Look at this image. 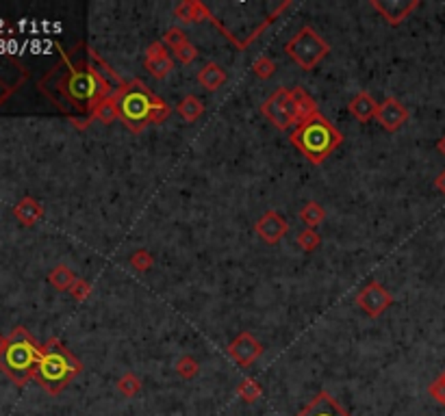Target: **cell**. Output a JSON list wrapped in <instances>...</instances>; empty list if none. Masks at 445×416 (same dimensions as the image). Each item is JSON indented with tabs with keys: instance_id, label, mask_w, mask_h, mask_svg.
<instances>
[{
	"instance_id": "cell-1",
	"label": "cell",
	"mask_w": 445,
	"mask_h": 416,
	"mask_svg": "<svg viewBox=\"0 0 445 416\" xmlns=\"http://www.w3.org/2000/svg\"><path fill=\"white\" fill-rule=\"evenodd\" d=\"M81 360L61 340L52 338L42 347V358L38 371H35V382L46 392L59 394L81 373Z\"/></svg>"
},
{
	"instance_id": "cell-2",
	"label": "cell",
	"mask_w": 445,
	"mask_h": 416,
	"mask_svg": "<svg viewBox=\"0 0 445 416\" xmlns=\"http://www.w3.org/2000/svg\"><path fill=\"white\" fill-rule=\"evenodd\" d=\"M291 143L311 160L313 165H322V163L341 146L343 135L334 128V126L324 115H313L311 119L302 122L298 128L291 133Z\"/></svg>"
},
{
	"instance_id": "cell-3",
	"label": "cell",
	"mask_w": 445,
	"mask_h": 416,
	"mask_svg": "<svg viewBox=\"0 0 445 416\" xmlns=\"http://www.w3.org/2000/svg\"><path fill=\"white\" fill-rule=\"evenodd\" d=\"M42 358V347L35 338L24 330L15 328L7 336V347L0 353V371L7 373L17 386H24L29 379L35 377Z\"/></svg>"
},
{
	"instance_id": "cell-4",
	"label": "cell",
	"mask_w": 445,
	"mask_h": 416,
	"mask_svg": "<svg viewBox=\"0 0 445 416\" xmlns=\"http://www.w3.org/2000/svg\"><path fill=\"white\" fill-rule=\"evenodd\" d=\"M61 89L63 94L67 96L70 102H74L79 108H87V111H92V108L118 92V87H113L104 76H100L98 72H94L92 67H85V69H72L70 74L61 81Z\"/></svg>"
},
{
	"instance_id": "cell-5",
	"label": "cell",
	"mask_w": 445,
	"mask_h": 416,
	"mask_svg": "<svg viewBox=\"0 0 445 416\" xmlns=\"http://www.w3.org/2000/svg\"><path fill=\"white\" fill-rule=\"evenodd\" d=\"M156 96L141 83L133 81L118 92V111L120 119L133 133H141L150 124V111Z\"/></svg>"
},
{
	"instance_id": "cell-6",
	"label": "cell",
	"mask_w": 445,
	"mask_h": 416,
	"mask_svg": "<svg viewBox=\"0 0 445 416\" xmlns=\"http://www.w3.org/2000/svg\"><path fill=\"white\" fill-rule=\"evenodd\" d=\"M284 52H287L302 69L311 72L330 52V46H328V42H324L322 38H319L311 26H302L293 35V40L287 42Z\"/></svg>"
},
{
	"instance_id": "cell-7",
	"label": "cell",
	"mask_w": 445,
	"mask_h": 416,
	"mask_svg": "<svg viewBox=\"0 0 445 416\" xmlns=\"http://www.w3.org/2000/svg\"><path fill=\"white\" fill-rule=\"evenodd\" d=\"M261 113L270 119L278 131H289L298 122L296 119V102L289 89L280 87L261 104Z\"/></svg>"
},
{
	"instance_id": "cell-8",
	"label": "cell",
	"mask_w": 445,
	"mask_h": 416,
	"mask_svg": "<svg viewBox=\"0 0 445 416\" xmlns=\"http://www.w3.org/2000/svg\"><path fill=\"white\" fill-rule=\"evenodd\" d=\"M356 303L359 308L367 315V317H380L391 303H394V297L387 291V288L380 282H369L363 291L356 295Z\"/></svg>"
},
{
	"instance_id": "cell-9",
	"label": "cell",
	"mask_w": 445,
	"mask_h": 416,
	"mask_svg": "<svg viewBox=\"0 0 445 416\" xmlns=\"http://www.w3.org/2000/svg\"><path fill=\"white\" fill-rule=\"evenodd\" d=\"M228 353H230V358H233L239 367H250L254 360L263 353V345L250 332H241L228 345Z\"/></svg>"
},
{
	"instance_id": "cell-10",
	"label": "cell",
	"mask_w": 445,
	"mask_h": 416,
	"mask_svg": "<svg viewBox=\"0 0 445 416\" xmlns=\"http://www.w3.org/2000/svg\"><path fill=\"white\" fill-rule=\"evenodd\" d=\"M254 230H257V234H259V237H261L267 245H276V243L282 241L284 234H287L289 224H287V219H284V217H282L280 213L267 210V213L261 217V219L257 222Z\"/></svg>"
},
{
	"instance_id": "cell-11",
	"label": "cell",
	"mask_w": 445,
	"mask_h": 416,
	"mask_svg": "<svg viewBox=\"0 0 445 416\" xmlns=\"http://www.w3.org/2000/svg\"><path fill=\"white\" fill-rule=\"evenodd\" d=\"M376 122L382 126L387 133H398L402 126L408 122V111H406V106L400 100L387 98L382 104H378Z\"/></svg>"
},
{
	"instance_id": "cell-12",
	"label": "cell",
	"mask_w": 445,
	"mask_h": 416,
	"mask_svg": "<svg viewBox=\"0 0 445 416\" xmlns=\"http://www.w3.org/2000/svg\"><path fill=\"white\" fill-rule=\"evenodd\" d=\"M371 5L376 11H380L389 24L396 26L419 7V0H371Z\"/></svg>"
},
{
	"instance_id": "cell-13",
	"label": "cell",
	"mask_w": 445,
	"mask_h": 416,
	"mask_svg": "<svg viewBox=\"0 0 445 416\" xmlns=\"http://www.w3.org/2000/svg\"><path fill=\"white\" fill-rule=\"evenodd\" d=\"M298 416H350L328 392H319Z\"/></svg>"
},
{
	"instance_id": "cell-14",
	"label": "cell",
	"mask_w": 445,
	"mask_h": 416,
	"mask_svg": "<svg viewBox=\"0 0 445 416\" xmlns=\"http://www.w3.org/2000/svg\"><path fill=\"white\" fill-rule=\"evenodd\" d=\"M350 113L359 119L361 124L363 122H369V119H376V113H378V104L376 100H373L367 92H359L348 104Z\"/></svg>"
},
{
	"instance_id": "cell-15",
	"label": "cell",
	"mask_w": 445,
	"mask_h": 416,
	"mask_svg": "<svg viewBox=\"0 0 445 416\" xmlns=\"http://www.w3.org/2000/svg\"><path fill=\"white\" fill-rule=\"evenodd\" d=\"M174 15L181 22H185V24H189V22H202V20H207V17H211L209 9L202 3H195V0H183L181 5H176Z\"/></svg>"
},
{
	"instance_id": "cell-16",
	"label": "cell",
	"mask_w": 445,
	"mask_h": 416,
	"mask_svg": "<svg viewBox=\"0 0 445 416\" xmlns=\"http://www.w3.org/2000/svg\"><path fill=\"white\" fill-rule=\"evenodd\" d=\"M13 215L17 217V222H20V224L33 226V224H38L42 219L44 208H42V204L38 200H33V197H24V200H20L15 204Z\"/></svg>"
},
{
	"instance_id": "cell-17",
	"label": "cell",
	"mask_w": 445,
	"mask_h": 416,
	"mask_svg": "<svg viewBox=\"0 0 445 416\" xmlns=\"http://www.w3.org/2000/svg\"><path fill=\"white\" fill-rule=\"evenodd\" d=\"M198 83L207 89V92H218V89L226 83V72L222 65L218 63H207L200 72H198Z\"/></svg>"
},
{
	"instance_id": "cell-18",
	"label": "cell",
	"mask_w": 445,
	"mask_h": 416,
	"mask_svg": "<svg viewBox=\"0 0 445 416\" xmlns=\"http://www.w3.org/2000/svg\"><path fill=\"white\" fill-rule=\"evenodd\" d=\"M120 92V89H118ZM118 92L109 98L100 100L92 111H89V117L96 119V122H102V124H113L118 117H120V111H118Z\"/></svg>"
},
{
	"instance_id": "cell-19",
	"label": "cell",
	"mask_w": 445,
	"mask_h": 416,
	"mask_svg": "<svg viewBox=\"0 0 445 416\" xmlns=\"http://www.w3.org/2000/svg\"><path fill=\"white\" fill-rule=\"evenodd\" d=\"M291 96H293V102H296V119L300 124L311 119L313 115H317V102L305 92V89L296 87L293 92H291Z\"/></svg>"
},
{
	"instance_id": "cell-20",
	"label": "cell",
	"mask_w": 445,
	"mask_h": 416,
	"mask_svg": "<svg viewBox=\"0 0 445 416\" xmlns=\"http://www.w3.org/2000/svg\"><path fill=\"white\" fill-rule=\"evenodd\" d=\"M48 282L57 288V291H70L76 282V274L72 269H67L65 265H57L48 274Z\"/></svg>"
},
{
	"instance_id": "cell-21",
	"label": "cell",
	"mask_w": 445,
	"mask_h": 416,
	"mask_svg": "<svg viewBox=\"0 0 445 416\" xmlns=\"http://www.w3.org/2000/svg\"><path fill=\"white\" fill-rule=\"evenodd\" d=\"M202 113H204V104L200 98H195V96H185L181 100V104H178V115L189 124L198 119Z\"/></svg>"
},
{
	"instance_id": "cell-22",
	"label": "cell",
	"mask_w": 445,
	"mask_h": 416,
	"mask_svg": "<svg viewBox=\"0 0 445 416\" xmlns=\"http://www.w3.org/2000/svg\"><path fill=\"white\" fill-rule=\"evenodd\" d=\"M324 217H326V210L322 204H317V202H309V204H305V208L300 210L302 224L309 226V228H315L317 224H322Z\"/></svg>"
},
{
	"instance_id": "cell-23",
	"label": "cell",
	"mask_w": 445,
	"mask_h": 416,
	"mask_svg": "<svg viewBox=\"0 0 445 416\" xmlns=\"http://www.w3.org/2000/svg\"><path fill=\"white\" fill-rule=\"evenodd\" d=\"M144 67L148 69V74L152 76V78H165L170 72L174 69V61H172V57L168 54V57H163V59H154V61H146L144 59Z\"/></svg>"
},
{
	"instance_id": "cell-24",
	"label": "cell",
	"mask_w": 445,
	"mask_h": 416,
	"mask_svg": "<svg viewBox=\"0 0 445 416\" xmlns=\"http://www.w3.org/2000/svg\"><path fill=\"white\" fill-rule=\"evenodd\" d=\"M261 392H263L261 384L252 377H245L243 382L239 384V388H237V394L241 397V401H245V403H254L261 397Z\"/></svg>"
},
{
	"instance_id": "cell-25",
	"label": "cell",
	"mask_w": 445,
	"mask_h": 416,
	"mask_svg": "<svg viewBox=\"0 0 445 416\" xmlns=\"http://www.w3.org/2000/svg\"><path fill=\"white\" fill-rule=\"evenodd\" d=\"M118 390H120L124 397H135V394L141 390L139 377H137L135 373H124V375L118 379Z\"/></svg>"
},
{
	"instance_id": "cell-26",
	"label": "cell",
	"mask_w": 445,
	"mask_h": 416,
	"mask_svg": "<svg viewBox=\"0 0 445 416\" xmlns=\"http://www.w3.org/2000/svg\"><path fill=\"white\" fill-rule=\"evenodd\" d=\"M198 371H200L198 360L191 358V356H183V358L176 363V373L181 375L183 379H193L195 375H198Z\"/></svg>"
},
{
	"instance_id": "cell-27",
	"label": "cell",
	"mask_w": 445,
	"mask_h": 416,
	"mask_svg": "<svg viewBox=\"0 0 445 416\" xmlns=\"http://www.w3.org/2000/svg\"><path fill=\"white\" fill-rule=\"evenodd\" d=\"M319 243H322V237L313 230V228H307V230H302L298 234V245L305 249V251H313L319 247Z\"/></svg>"
},
{
	"instance_id": "cell-28",
	"label": "cell",
	"mask_w": 445,
	"mask_h": 416,
	"mask_svg": "<svg viewBox=\"0 0 445 416\" xmlns=\"http://www.w3.org/2000/svg\"><path fill=\"white\" fill-rule=\"evenodd\" d=\"M252 72H254V76L259 78H270L274 72H276V63L270 59V57H259L254 63H252Z\"/></svg>"
},
{
	"instance_id": "cell-29",
	"label": "cell",
	"mask_w": 445,
	"mask_h": 416,
	"mask_svg": "<svg viewBox=\"0 0 445 416\" xmlns=\"http://www.w3.org/2000/svg\"><path fill=\"white\" fill-rule=\"evenodd\" d=\"M187 42H189L187 35H185L181 28H170V31H165V35H163V44H165V48H172V52L178 50L181 46H185Z\"/></svg>"
},
{
	"instance_id": "cell-30",
	"label": "cell",
	"mask_w": 445,
	"mask_h": 416,
	"mask_svg": "<svg viewBox=\"0 0 445 416\" xmlns=\"http://www.w3.org/2000/svg\"><path fill=\"white\" fill-rule=\"evenodd\" d=\"M131 265L137 269V271H148L152 265H154V258L148 249H137L135 254L131 256Z\"/></svg>"
},
{
	"instance_id": "cell-31",
	"label": "cell",
	"mask_w": 445,
	"mask_h": 416,
	"mask_svg": "<svg viewBox=\"0 0 445 416\" xmlns=\"http://www.w3.org/2000/svg\"><path fill=\"white\" fill-rule=\"evenodd\" d=\"M168 115H170V106L156 96V100L152 104V111H150V124H161V122H165Z\"/></svg>"
},
{
	"instance_id": "cell-32",
	"label": "cell",
	"mask_w": 445,
	"mask_h": 416,
	"mask_svg": "<svg viewBox=\"0 0 445 416\" xmlns=\"http://www.w3.org/2000/svg\"><path fill=\"white\" fill-rule=\"evenodd\" d=\"M174 54H176V59L181 61V63L189 65V63H193L195 59H198V48L187 42L185 46H181L178 50H174Z\"/></svg>"
},
{
	"instance_id": "cell-33",
	"label": "cell",
	"mask_w": 445,
	"mask_h": 416,
	"mask_svg": "<svg viewBox=\"0 0 445 416\" xmlns=\"http://www.w3.org/2000/svg\"><path fill=\"white\" fill-rule=\"evenodd\" d=\"M428 392H430V397H432V399H435L439 406H445V377H443V375L437 377L435 382L428 386Z\"/></svg>"
},
{
	"instance_id": "cell-34",
	"label": "cell",
	"mask_w": 445,
	"mask_h": 416,
	"mask_svg": "<svg viewBox=\"0 0 445 416\" xmlns=\"http://www.w3.org/2000/svg\"><path fill=\"white\" fill-rule=\"evenodd\" d=\"M70 293H72V297L76 301H83V299L89 297V293H92V284H89L87 280H83V278H76L74 286L70 288Z\"/></svg>"
},
{
	"instance_id": "cell-35",
	"label": "cell",
	"mask_w": 445,
	"mask_h": 416,
	"mask_svg": "<svg viewBox=\"0 0 445 416\" xmlns=\"http://www.w3.org/2000/svg\"><path fill=\"white\" fill-rule=\"evenodd\" d=\"M163 57H168V48H165L163 42H154V44L148 46V50H146V61L163 59Z\"/></svg>"
},
{
	"instance_id": "cell-36",
	"label": "cell",
	"mask_w": 445,
	"mask_h": 416,
	"mask_svg": "<svg viewBox=\"0 0 445 416\" xmlns=\"http://www.w3.org/2000/svg\"><path fill=\"white\" fill-rule=\"evenodd\" d=\"M435 187H437V189H439V191L445 195V169H443V172H441V174L435 178Z\"/></svg>"
},
{
	"instance_id": "cell-37",
	"label": "cell",
	"mask_w": 445,
	"mask_h": 416,
	"mask_svg": "<svg viewBox=\"0 0 445 416\" xmlns=\"http://www.w3.org/2000/svg\"><path fill=\"white\" fill-rule=\"evenodd\" d=\"M437 150H439V152H441V154L445 156V135H443V137H441V139L437 141Z\"/></svg>"
},
{
	"instance_id": "cell-38",
	"label": "cell",
	"mask_w": 445,
	"mask_h": 416,
	"mask_svg": "<svg viewBox=\"0 0 445 416\" xmlns=\"http://www.w3.org/2000/svg\"><path fill=\"white\" fill-rule=\"evenodd\" d=\"M5 347H7V338H5L3 334H0V353L5 351Z\"/></svg>"
},
{
	"instance_id": "cell-39",
	"label": "cell",
	"mask_w": 445,
	"mask_h": 416,
	"mask_svg": "<svg viewBox=\"0 0 445 416\" xmlns=\"http://www.w3.org/2000/svg\"><path fill=\"white\" fill-rule=\"evenodd\" d=\"M443 377H445V371H443Z\"/></svg>"
}]
</instances>
